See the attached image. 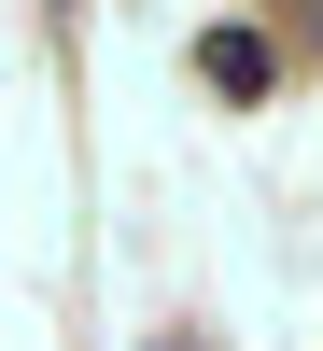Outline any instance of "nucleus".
<instances>
[{"mask_svg": "<svg viewBox=\"0 0 323 351\" xmlns=\"http://www.w3.org/2000/svg\"><path fill=\"white\" fill-rule=\"evenodd\" d=\"M197 84H211V99H267V84H281L267 28H239V14H225V28H197Z\"/></svg>", "mask_w": 323, "mask_h": 351, "instance_id": "nucleus-1", "label": "nucleus"}, {"mask_svg": "<svg viewBox=\"0 0 323 351\" xmlns=\"http://www.w3.org/2000/svg\"><path fill=\"white\" fill-rule=\"evenodd\" d=\"M141 351H197V337H141Z\"/></svg>", "mask_w": 323, "mask_h": 351, "instance_id": "nucleus-2", "label": "nucleus"}, {"mask_svg": "<svg viewBox=\"0 0 323 351\" xmlns=\"http://www.w3.org/2000/svg\"><path fill=\"white\" fill-rule=\"evenodd\" d=\"M309 28H323V0H309Z\"/></svg>", "mask_w": 323, "mask_h": 351, "instance_id": "nucleus-3", "label": "nucleus"}]
</instances>
